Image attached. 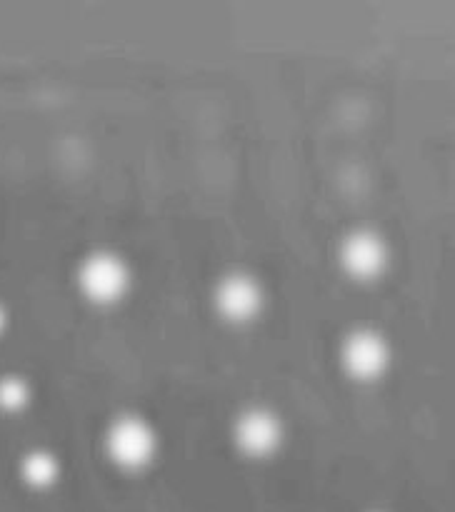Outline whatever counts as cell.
Returning a JSON list of instances; mask_svg holds the SVG:
<instances>
[{"label":"cell","mask_w":455,"mask_h":512,"mask_svg":"<svg viewBox=\"0 0 455 512\" xmlns=\"http://www.w3.org/2000/svg\"><path fill=\"white\" fill-rule=\"evenodd\" d=\"M133 283V268L118 250H90L75 268L78 295L95 308H113L123 303L133 290Z\"/></svg>","instance_id":"1"},{"label":"cell","mask_w":455,"mask_h":512,"mask_svg":"<svg viewBox=\"0 0 455 512\" xmlns=\"http://www.w3.org/2000/svg\"><path fill=\"white\" fill-rule=\"evenodd\" d=\"M33 400V388L20 375H5L0 378V413L23 415Z\"/></svg>","instance_id":"8"},{"label":"cell","mask_w":455,"mask_h":512,"mask_svg":"<svg viewBox=\"0 0 455 512\" xmlns=\"http://www.w3.org/2000/svg\"><path fill=\"white\" fill-rule=\"evenodd\" d=\"M18 473L30 490H50L60 480V463L50 450H30L23 455Z\"/></svg>","instance_id":"7"},{"label":"cell","mask_w":455,"mask_h":512,"mask_svg":"<svg viewBox=\"0 0 455 512\" xmlns=\"http://www.w3.org/2000/svg\"><path fill=\"white\" fill-rule=\"evenodd\" d=\"M210 305L215 318L233 328H245L260 320L268 305V290L263 280L248 270H228L215 280L210 290Z\"/></svg>","instance_id":"4"},{"label":"cell","mask_w":455,"mask_h":512,"mask_svg":"<svg viewBox=\"0 0 455 512\" xmlns=\"http://www.w3.org/2000/svg\"><path fill=\"white\" fill-rule=\"evenodd\" d=\"M338 268L353 283H375L388 273L393 263V250L383 233L368 228L350 230L340 238L338 250Z\"/></svg>","instance_id":"6"},{"label":"cell","mask_w":455,"mask_h":512,"mask_svg":"<svg viewBox=\"0 0 455 512\" xmlns=\"http://www.w3.org/2000/svg\"><path fill=\"white\" fill-rule=\"evenodd\" d=\"M160 435L145 415L120 413L103 433V453L120 473H143L155 463Z\"/></svg>","instance_id":"2"},{"label":"cell","mask_w":455,"mask_h":512,"mask_svg":"<svg viewBox=\"0 0 455 512\" xmlns=\"http://www.w3.org/2000/svg\"><path fill=\"white\" fill-rule=\"evenodd\" d=\"M8 318H10L8 310H5V305L0 303V335H3L5 330H8Z\"/></svg>","instance_id":"9"},{"label":"cell","mask_w":455,"mask_h":512,"mask_svg":"<svg viewBox=\"0 0 455 512\" xmlns=\"http://www.w3.org/2000/svg\"><path fill=\"white\" fill-rule=\"evenodd\" d=\"M393 345L388 335L378 328H360L348 330L340 338L338 345V368L348 380L360 385H370L383 380L393 368Z\"/></svg>","instance_id":"3"},{"label":"cell","mask_w":455,"mask_h":512,"mask_svg":"<svg viewBox=\"0 0 455 512\" xmlns=\"http://www.w3.org/2000/svg\"><path fill=\"white\" fill-rule=\"evenodd\" d=\"M283 415L268 405H248L238 410L230 425V440L238 455L248 460H268L283 450L285 443Z\"/></svg>","instance_id":"5"}]
</instances>
